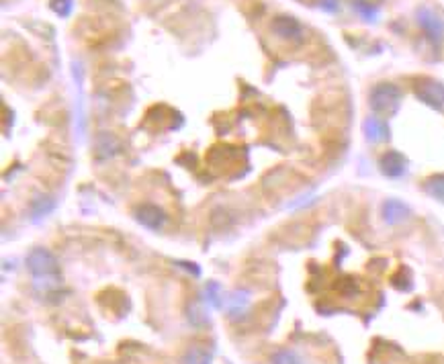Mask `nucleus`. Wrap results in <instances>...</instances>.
<instances>
[{
	"instance_id": "obj_2",
	"label": "nucleus",
	"mask_w": 444,
	"mask_h": 364,
	"mask_svg": "<svg viewBox=\"0 0 444 364\" xmlns=\"http://www.w3.org/2000/svg\"><path fill=\"white\" fill-rule=\"evenodd\" d=\"M402 105V90L391 82H381L370 90V109L377 115L389 117Z\"/></svg>"
},
{
	"instance_id": "obj_5",
	"label": "nucleus",
	"mask_w": 444,
	"mask_h": 364,
	"mask_svg": "<svg viewBox=\"0 0 444 364\" xmlns=\"http://www.w3.org/2000/svg\"><path fill=\"white\" fill-rule=\"evenodd\" d=\"M418 21H420L422 29L428 33L430 39L441 41L444 37L443 19H441L434 10H430V8H420V10H418Z\"/></svg>"
},
{
	"instance_id": "obj_8",
	"label": "nucleus",
	"mask_w": 444,
	"mask_h": 364,
	"mask_svg": "<svg viewBox=\"0 0 444 364\" xmlns=\"http://www.w3.org/2000/svg\"><path fill=\"white\" fill-rule=\"evenodd\" d=\"M225 309L229 313V317L240 320L248 309H250V292L248 291H233L225 297Z\"/></svg>"
},
{
	"instance_id": "obj_15",
	"label": "nucleus",
	"mask_w": 444,
	"mask_h": 364,
	"mask_svg": "<svg viewBox=\"0 0 444 364\" xmlns=\"http://www.w3.org/2000/svg\"><path fill=\"white\" fill-rule=\"evenodd\" d=\"M188 320H190V324L197 326V328L209 324V317H207V313L203 311L201 305H192V309H190V313H188Z\"/></svg>"
},
{
	"instance_id": "obj_12",
	"label": "nucleus",
	"mask_w": 444,
	"mask_h": 364,
	"mask_svg": "<svg viewBox=\"0 0 444 364\" xmlns=\"http://www.w3.org/2000/svg\"><path fill=\"white\" fill-rule=\"evenodd\" d=\"M203 295H205V301H207L213 309H220V307H223V303H225V297H223L222 285H220V283H207Z\"/></svg>"
},
{
	"instance_id": "obj_14",
	"label": "nucleus",
	"mask_w": 444,
	"mask_h": 364,
	"mask_svg": "<svg viewBox=\"0 0 444 364\" xmlns=\"http://www.w3.org/2000/svg\"><path fill=\"white\" fill-rule=\"evenodd\" d=\"M352 6H354V10H356L363 19H367V21H377V17H379V8H377L372 2H367V0H354Z\"/></svg>"
},
{
	"instance_id": "obj_9",
	"label": "nucleus",
	"mask_w": 444,
	"mask_h": 364,
	"mask_svg": "<svg viewBox=\"0 0 444 364\" xmlns=\"http://www.w3.org/2000/svg\"><path fill=\"white\" fill-rule=\"evenodd\" d=\"M365 135L367 140L372 142V144H379V142H385L389 138V127L383 119L379 117H369L365 121Z\"/></svg>"
},
{
	"instance_id": "obj_19",
	"label": "nucleus",
	"mask_w": 444,
	"mask_h": 364,
	"mask_svg": "<svg viewBox=\"0 0 444 364\" xmlns=\"http://www.w3.org/2000/svg\"><path fill=\"white\" fill-rule=\"evenodd\" d=\"M320 6H322L324 10H328V13H336L338 6H340V2H338V0H320Z\"/></svg>"
},
{
	"instance_id": "obj_4",
	"label": "nucleus",
	"mask_w": 444,
	"mask_h": 364,
	"mask_svg": "<svg viewBox=\"0 0 444 364\" xmlns=\"http://www.w3.org/2000/svg\"><path fill=\"white\" fill-rule=\"evenodd\" d=\"M272 33L279 37V39H285V41H291V43H299L303 39V27L301 23L297 21L295 17H289V15H281L272 21L270 25Z\"/></svg>"
},
{
	"instance_id": "obj_13",
	"label": "nucleus",
	"mask_w": 444,
	"mask_h": 364,
	"mask_svg": "<svg viewBox=\"0 0 444 364\" xmlns=\"http://www.w3.org/2000/svg\"><path fill=\"white\" fill-rule=\"evenodd\" d=\"M424 190L434 197L436 201H444V174H436L432 179H428L424 184Z\"/></svg>"
},
{
	"instance_id": "obj_11",
	"label": "nucleus",
	"mask_w": 444,
	"mask_h": 364,
	"mask_svg": "<svg viewBox=\"0 0 444 364\" xmlns=\"http://www.w3.org/2000/svg\"><path fill=\"white\" fill-rule=\"evenodd\" d=\"M183 364H211V352L203 346H192L183 356Z\"/></svg>"
},
{
	"instance_id": "obj_7",
	"label": "nucleus",
	"mask_w": 444,
	"mask_h": 364,
	"mask_svg": "<svg viewBox=\"0 0 444 364\" xmlns=\"http://www.w3.org/2000/svg\"><path fill=\"white\" fill-rule=\"evenodd\" d=\"M379 166H381V172H383L385 176L395 179V176H402V174L406 172L407 160L400 151H387V154L381 156Z\"/></svg>"
},
{
	"instance_id": "obj_6",
	"label": "nucleus",
	"mask_w": 444,
	"mask_h": 364,
	"mask_svg": "<svg viewBox=\"0 0 444 364\" xmlns=\"http://www.w3.org/2000/svg\"><path fill=\"white\" fill-rule=\"evenodd\" d=\"M135 219L144 225V227H148V229H160V227H164V223H166V215H164V211L160 209V207H156V205H140L138 209H135Z\"/></svg>"
},
{
	"instance_id": "obj_3",
	"label": "nucleus",
	"mask_w": 444,
	"mask_h": 364,
	"mask_svg": "<svg viewBox=\"0 0 444 364\" xmlns=\"http://www.w3.org/2000/svg\"><path fill=\"white\" fill-rule=\"evenodd\" d=\"M416 97L432 109H444V84L432 78H420L413 84Z\"/></svg>"
},
{
	"instance_id": "obj_10",
	"label": "nucleus",
	"mask_w": 444,
	"mask_h": 364,
	"mask_svg": "<svg viewBox=\"0 0 444 364\" xmlns=\"http://www.w3.org/2000/svg\"><path fill=\"white\" fill-rule=\"evenodd\" d=\"M407 215H409L407 205L406 203H402V201H397V199H391V201H387V203L383 205V219H385L387 223H391V225L406 221Z\"/></svg>"
},
{
	"instance_id": "obj_18",
	"label": "nucleus",
	"mask_w": 444,
	"mask_h": 364,
	"mask_svg": "<svg viewBox=\"0 0 444 364\" xmlns=\"http://www.w3.org/2000/svg\"><path fill=\"white\" fill-rule=\"evenodd\" d=\"M272 364H301V361L297 358L295 352H291V350H281V352L274 354Z\"/></svg>"
},
{
	"instance_id": "obj_16",
	"label": "nucleus",
	"mask_w": 444,
	"mask_h": 364,
	"mask_svg": "<svg viewBox=\"0 0 444 364\" xmlns=\"http://www.w3.org/2000/svg\"><path fill=\"white\" fill-rule=\"evenodd\" d=\"M51 209H54V201H51L49 197H41V199L35 201V205H33V213H35V217H43V215H47Z\"/></svg>"
},
{
	"instance_id": "obj_1",
	"label": "nucleus",
	"mask_w": 444,
	"mask_h": 364,
	"mask_svg": "<svg viewBox=\"0 0 444 364\" xmlns=\"http://www.w3.org/2000/svg\"><path fill=\"white\" fill-rule=\"evenodd\" d=\"M27 268L33 276V287L41 292H51L62 287V270L58 258L47 248H35L27 256Z\"/></svg>"
},
{
	"instance_id": "obj_17",
	"label": "nucleus",
	"mask_w": 444,
	"mask_h": 364,
	"mask_svg": "<svg viewBox=\"0 0 444 364\" xmlns=\"http://www.w3.org/2000/svg\"><path fill=\"white\" fill-rule=\"evenodd\" d=\"M51 8L56 15L60 17H68L74 8V2L72 0H51Z\"/></svg>"
}]
</instances>
